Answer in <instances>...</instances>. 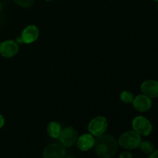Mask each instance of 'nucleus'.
Returning a JSON list of instances; mask_svg holds the SVG:
<instances>
[{
  "label": "nucleus",
  "mask_w": 158,
  "mask_h": 158,
  "mask_svg": "<svg viewBox=\"0 0 158 158\" xmlns=\"http://www.w3.org/2000/svg\"><path fill=\"white\" fill-rule=\"evenodd\" d=\"M95 152L100 158H111L115 155L118 142L110 134H102L95 140Z\"/></svg>",
  "instance_id": "obj_1"
},
{
  "label": "nucleus",
  "mask_w": 158,
  "mask_h": 158,
  "mask_svg": "<svg viewBox=\"0 0 158 158\" xmlns=\"http://www.w3.org/2000/svg\"><path fill=\"white\" fill-rule=\"evenodd\" d=\"M141 143V137L140 134L135 131H128L120 137L118 144L121 148L127 150H133L138 148Z\"/></svg>",
  "instance_id": "obj_2"
},
{
  "label": "nucleus",
  "mask_w": 158,
  "mask_h": 158,
  "mask_svg": "<svg viewBox=\"0 0 158 158\" xmlns=\"http://www.w3.org/2000/svg\"><path fill=\"white\" fill-rule=\"evenodd\" d=\"M132 127L136 133L142 136H148L152 132V124L144 117H137L132 122Z\"/></svg>",
  "instance_id": "obj_3"
},
{
  "label": "nucleus",
  "mask_w": 158,
  "mask_h": 158,
  "mask_svg": "<svg viewBox=\"0 0 158 158\" xmlns=\"http://www.w3.org/2000/svg\"><path fill=\"white\" fill-rule=\"evenodd\" d=\"M107 120L104 117L99 116L96 117L89 122L88 130L92 135L98 137L105 133L107 128Z\"/></svg>",
  "instance_id": "obj_4"
},
{
  "label": "nucleus",
  "mask_w": 158,
  "mask_h": 158,
  "mask_svg": "<svg viewBox=\"0 0 158 158\" xmlns=\"http://www.w3.org/2000/svg\"><path fill=\"white\" fill-rule=\"evenodd\" d=\"M60 143L65 148L72 147L78 139V134L77 131L73 127H67L61 131L60 137H58Z\"/></svg>",
  "instance_id": "obj_5"
},
{
  "label": "nucleus",
  "mask_w": 158,
  "mask_h": 158,
  "mask_svg": "<svg viewBox=\"0 0 158 158\" xmlns=\"http://www.w3.org/2000/svg\"><path fill=\"white\" fill-rule=\"evenodd\" d=\"M66 149L61 143H51L48 145L43 151L44 158H65Z\"/></svg>",
  "instance_id": "obj_6"
},
{
  "label": "nucleus",
  "mask_w": 158,
  "mask_h": 158,
  "mask_svg": "<svg viewBox=\"0 0 158 158\" xmlns=\"http://www.w3.org/2000/svg\"><path fill=\"white\" fill-rule=\"evenodd\" d=\"M39 37V29L35 26L31 25L27 26L23 29L21 36L17 38V42L19 43H24L26 44H29L38 39Z\"/></svg>",
  "instance_id": "obj_7"
},
{
  "label": "nucleus",
  "mask_w": 158,
  "mask_h": 158,
  "mask_svg": "<svg viewBox=\"0 0 158 158\" xmlns=\"http://www.w3.org/2000/svg\"><path fill=\"white\" fill-rule=\"evenodd\" d=\"M19 51V46L16 42L13 40H6L1 43L0 54L6 58H11L17 54Z\"/></svg>",
  "instance_id": "obj_8"
},
{
  "label": "nucleus",
  "mask_w": 158,
  "mask_h": 158,
  "mask_svg": "<svg viewBox=\"0 0 158 158\" xmlns=\"http://www.w3.org/2000/svg\"><path fill=\"white\" fill-rule=\"evenodd\" d=\"M133 106L139 112H146L151 109L152 106V101L151 98L147 97L144 94L142 95H138L134 98L132 102Z\"/></svg>",
  "instance_id": "obj_9"
},
{
  "label": "nucleus",
  "mask_w": 158,
  "mask_h": 158,
  "mask_svg": "<svg viewBox=\"0 0 158 158\" xmlns=\"http://www.w3.org/2000/svg\"><path fill=\"white\" fill-rule=\"evenodd\" d=\"M142 93L150 98L158 97V82L154 80H148L140 86Z\"/></svg>",
  "instance_id": "obj_10"
},
{
  "label": "nucleus",
  "mask_w": 158,
  "mask_h": 158,
  "mask_svg": "<svg viewBox=\"0 0 158 158\" xmlns=\"http://www.w3.org/2000/svg\"><path fill=\"white\" fill-rule=\"evenodd\" d=\"M95 139L92 134H85L77 139V147L82 151H87L94 148Z\"/></svg>",
  "instance_id": "obj_11"
},
{
  "label": "nucleus",
  "mask_w": 158,
  "mask_h": 158,
  "mask_svg": "<svg viewBox=\"0 0 158 158\" xmlns=\"http://www.w3.org/2000/svg\"><path fill=\"white\" fill-rule=\"evenodd\" d=\"M62 131L61 125L57 122H51L47 126V132L52 138H58Z\"/></svg>",
  "instance_id": "obj_12"
},
{
  "label": "nucleus",
  "mask_w": 158,
  "mask_h": 158,
  "mask_svg": "<svg viewBox=\"0 0 158 158\" xmlns=\"http://www.w3.org/2000/svg\"><path fill=\"white\" fill-rule=\"evenodd\" d=\"M140 151L144 154H151L154 151V145L149 141H141L140 144L139 145Z\"/></svg>",
  "instance_id": "obj_13"
},
{
  "label": "nucleus",
  "mask_w": 158,
  "mask_h": 158,
  "mask_svg": "<svg viewBox=\"0 0 158 158\" xmlns=\"http://www.w3.org/2000/svg\"><path fill=\"white\" fill-rule=\"evenodd\" d=\"M120 100L124 103H132L134 100V95L130 91H123L120 94Z\"/></svg>",
  "instance_id": "obj_14"
},
{
  "label": "nucleus",
  "mask_w": 158,
  "mask_h": 158,
  "mask_svg": "<svg viewBox=\"0 0 158 158\" xmlns=\"http://www.w3.org/2000/svg\"><path fill=\"white\" fill-rule=\"evenodd\" d=\"M35 0H14L15 3L19 6H22V7H30L32 6V4L34 3Z\"/></svg>",
  "instance_id": "obj_15"
},
{
  "label": "nucleus",
  "mask_w": 158,
  "mask_h": 158,
  "mask_svg": "<svg viewBox=\"0 0 158 158\" xmlns=\"http://www.w3.org/2000/svg\"><path fill=\"white\" fill-rule=\"evenodd\" d=\"M120 158H132V154L130 152H123L120 154Z\"/></svg>",
  "instance_id": "obj_16"
},
{
  "label": "nucleus",
  "mask_w": 158,
  "mask_h": 158,
  "mask_svg": "<svg viewBox=\"0 0 158 158\" xmlns=\"http://www.w3.org/2000/svg\"><path fill=\"white\" fill-rule=\"evenodd\" d=\"M149 158H158V151H153L151 154V155H150Z\"/></svg>",
  "instance_id": "obj_17"
},
{
  "label": "nucleus",
  "mask_w": 158,
  "mask_h": 158,
  "mask_svg": "<svg viewBox=\"0 0 158 158\" xmlns=\"http://www.w3.org/2000/svg\"><path fill=\"white\" fill-rule=\"evenodd\" d=\"M4 124H5V119L3 118L2 116L0 114V129L4 126Z\"/></svg>",
  "instance_id": "obj_18"
},
{
  "label": "nucleus",
  "mask_w": 158,
  "mask_h": 158,
  "mask_svg": "<svg viewBox=\"0 0 158 158\" xmlns=\"http://www.w3.org/2000/svg\"><path fill=\"white\" fill-rule=\"evenodd\" d=\"M2 10V5H1V3H0V11Z\"/></svg>",
  "instance_id": "obj_19"
},
{
  "label": "nucleus",
  "mask_w": 158,
  "mask_h": 158,
  "mask_svg": "<svg viewBox=\"0 0 158 158\" xmlns=\"http://www.w3.org/2000/svg\"><path fill=\"white\" fill-rule=\"evenodd\" d=\"M157 9H158V2H157Z\"/></svg>",
  "instance_id": "obj_20"
},
{
  "label": "nucleus",
  "mask_w": 158,
  "mask_h": 158,
  "mask_svg": "<svg viewBox=\"0 0 158 158\" xmlns=\"http://www.w3.org/2000/svg\"><path fill=\"white\" fill-rule=\"evenodd\" d=\"M46 1H48V2H49V1H52V0H46Z\"/></svg>",
  "instance_id": "obj_21"
},
{
  "label": "nucleus",
  "mask_w": 158,
  "mask_h": 158,
  "mask_svg": "<svg viewBox=\"0 0 158 158\" xmlns=\"http://www.w3.org/2000/svg\"><path fill=\"white\" fill-rule=\"evenodd\" d=\"M65 158H73V157H65Z\"/></svg>",
  "instance_id": "obj_22"
},
{
  "label": "nucleus",
  "mask_w": 158,
  "mask_h": 158,
  "mask_svg": "<svg viewBox=\"0 0 158 158\" xmlns=\"http://www.w3.org/2000/svg\"><path fill=\"white\" fill-rule=\"evenodd\" d=\"M154 1H157V2H158V0H154Z\"/></svg>",
  "instance_id": "obj_23"
},
{
  "label": "nucleus",
  "mask_w": 158,
  "mask_h": 158,
  "mask_svg": "<svg viewBox=\"0 0 158 158\" xmlns=\"http://www.w3.org/2000/svg\"><path fill=\"white\" fill-rule=\"evenodd\" d=\"M0 46H1V43H0Z\"/></svg>",
  "instance_id": "obj_24"
}]
</instances>
